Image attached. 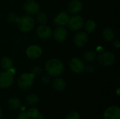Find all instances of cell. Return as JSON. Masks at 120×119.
Listing matches in <instances>:
<instances>
[{
  "mask_svg": "<svg viewBox=\"0 0 120 119\" xmlns=\"http://www.w3.org/2000/svg\"><path fill=\"white\" fill-rule=\"evenodd\" d=\"M2 114H3V113H2V110H1V109L0 108V119L2 117Z\"/></svg>",
  "mask_w": 120,
  "mask_h": 119,
  "instance_id": "obj_35",
  "label": "cell"
},
{
  "mask_svg": "<svg viewBox=\"0 0 120 119\" xmlns=\"http://www.w3.org/2000/svg\"><path fill=\"white\" fill-rule=\"evenodd\" d=\"M24 10L30 14H36L39 11V4L34 0H28L24 4Z\"/></svg>",
  "mask_w": 120,
  "mask_h": 119,
  "instance_id": "obj_11",
  "label": "cell"
},
{
  "mask_svg": "<svg viewBox=\"0 0 120 119\" xmlns=\"http://www.w3.org/2000/svg\"><path fill=\"white\" fill-rule=\"evenodd\" d=\"M13 83V75H12L7 71L0 73L1 88H8L12 86Z\"/></svg>",
  "mask_w": 120,
  "mask_h": 119,
  "instance_id": "obj_6",
  "label": "cell"
},
{
  "mask_svg": "<svg viewBox=\"0 0 120 119\" xmlns=\"http://www.w3.org/2000/svg\"><path fill=\"white\" fill-rule=\"evenodd\" d=\"M53 36L57 41L63 42L66 40L68 37V32L63 26L58 27L53 32Z\"/></svg>",
  "mask_w": 120,
  "mask_h": 119,
  "instance_id": "obj_14",
  "label": "cell"
},
{
  "mask_svg": "<svg viewBox=\"0 0 120 119\" xmlns=\"http://www.w3.org/2000/svg\"><path fill=\"white\" fill-rule=\"evenodd\" d=\"M89 37L86 32H79L77 33L74 37V43L77 47H84L86 43L88 42Z\"/></svg>",
  "mask_w": 120,
  "mask_h": 119,
  "instance_id": "obj_10",
  "label": "cell"
},
{
  "mask_svg": "<svg viewBox=\"0 0 120 119\" xmlns=\"http://www.w3.org/2000/svg\"><path fill=\"white\" fill-rule=\"evenodd\" d=\"M45 70L51 76H58L64 71L63 63L58 59H51L46 62Z\"/></svg>",
  "mask_w": 120,
  "mask_h": 119,
  "instance_id": "obj_1",
  "label": "cell"
},
{
  "mask_svg": "<svg viewBox=\"0 0 120 119\" xmlns=\"http://www.w3.org/2000/svg\"><path fill=\"white\" fill-rule=\"evenodd\" d=\"M83 8V4L80 0H72L68 6V11L70 13L77 14Z\"/></svg>",
  "mask_w": 120,
  "mask_h": 119,
  "instance_id": "obj_13",
  "label": "cell"
},
{
  "mask_svg": "<svg viewBox=\"0 0 120 119\" xmlns=\"http://www.w3.org/2000/svg\"><path fill=\"white\" fill-rule=\"evenodd\" d=\"M69 19H70V18H69L68 15L65 12L62 11V12L59 13L55 17V18L53 19V21H54V23L56 25H58L60 26H64L68 24Z\"/></svg>",
  "mask_w": 120,
  "mask_h": 119,
  "instance_id": "obj_15",
  "label": "cell"
},
{
  "mask_svg": "<svg viewBox=\"0 0 120 119\" xmlns=\"http://www.w3.org/2000/svg\"><path fill=\"white\" fill-rule=\"evenodd\" d=\"M69 66L70 69L76 74H80L84 71L85 66L83 62L78 58H72L69 62Z\"/></svg>",
  "mask_w": 120,
  "mask_h": 119,
  "instance_id": "obj_7",
  "label": "cell"
},
{
  "mask_svg": "<svg viewBox=\"0 0 120 119\" xmlns=\"http://www.w3.org/2000/svg\"><path fill=\"white\" fill-rule=\"evenodd\" d=\"M39 101V97L37 95H34V94H31V95H29L26 97L25 98V102L26 103L30 105V106H34V105H36Z\"/></svg>",
  "mask_w": 120,
  "mask_h": 119,
  "instance_id": "obj_21",
  "label": "cell"
},
{
  "mask_svg": "<svg viewBox=\"0 0 120 119\" xmlns=\"http://www.w3.org/2000/svg\"><path fill=\"white\" fill-rule=\"evenodd\" d=\"M41 72H42V69H41V67H39V66H34V67H32L31 73L34 76H39L41 74Z\"/></svg>",
  "mask_w": 120,
  "mask_h": 119,
  "instance_id": "obj_26",
  "label": "cell"
},
{
  "mask_svg": "<svg viewBox=\"0 0 120 119\" xmlns=\"http://www.w3.org/2000/svg\"><path fill=\"white\" fill-rule=\"evenodd\" d=\"M102 34H103V39L106 41H112L115 37V31L110 27L105 28L102 32Z\"/></svg>",
  "mask_w": 120,
  "mask_h": 119,
  "instance_id": "obj_17",
  "label": "cell"
},
{
  "mask_svg": "<svg viewBox=\"0 0 120 119\" xmlns=\"http://www.w3.org/2000/svg\"><path fill=\"white\" fill-rule=\"evenodd\" d=\"M18 16L15 13H11L8 15L7 16V19L9 22H17L18 20Z\"/></svg>",
  "mask_w": 120,
  "mask_h": 119,
  "instance_id": "obj_25",
  "label": "cell"
},
{
  "mask_svg": "<svg viewBox=\"0 0 120 119\" xmlns=\"http://www.w3.org/2000/svg\"><path fill=\"white\" fill-rule=\"evenodd\" d=\"M84 69L86 70V72L87 73L91 74V73H93V72H94L95 67H94V66H93V65H88L86 67H84Z\"/></svg>",
  "mask_w": 120,
  "mask_h": 119,
  "instance_id": "obj_29",
  "label": "cell"
},
{
  "mask_svg": "<svg viewBox=\"0 0 120 119\" xmlns=\"http://www.w3.org/2000/svg\"><path fill=\"white\" fill-rule=\"evenodd\" d=\"M117 95H120V88L117 90Z\"/></svg>",
  "mask_w": 120,
  "mask_h": 119,
  "instance_id": "obj_36",
  "label": "cell"
},
{
  "mask_svg": "<svg viewBox=\"0 0 120 119\" xmlns=\"http://www.w3.org/2000/svg\"><path fill=\"white\" fill-rule=\"evenodd\" d=\"M18 28L22 32H30L34 26V20L30 15H22L17 22Z\"/></svg>",
  "mask_w": 120,
  "mask_h": 119,
  "instance_id": "obj_2",
  "label": "cell"
},
{
  "mask_svg": "<svg viewBox=\"0 0 120 119\" xmlns=\"http://www.w3.org/2000/svg\"><path fill=\"white\" fill-rule=\"evenodd\" d=\"M27 114L30 116V119H34L36 118L39 114V112L37 108H31L27 111Z\"/></svg>",
  "mask_w": 120,
  "mask_h": 119,
  "instance_id": "obj_24",
  "label": "cell"
},
{
  "mask_svg": "<svg viewBox=\"0 0 120 119\" xmlns=\"http://www.w3.org/2000/svg\"><path fill=\"white\" fill-rule=\"evenodd\" d=\"M37 34L39 38L43 39H46L51 36L52 30L50 28V27L46 25H41L37 28Z\"/></svg>",
  "mask_w": 120,
  "mask_h": 119,
  "instance_id": "obj_12",
  "label": "cell"
},
{
  "mask_svg": "<svg viewBox=\"0 0 120 119\" xmlns=\"http://www.w3.org/2000/svg\"><path fill=\"white\" fill-rule=\"evenodd\" d=\"M37 20L41 25H45L47 22L48 18L45 13L43 12H39L37 15Z\"/></svg>",
  "mask_w": 120,
  "mask_h": 119,
  "instance_id": "obj_23",
  "label": "cell"
},
{
  "mask_svg": "<svg viewBox=\"0 0 120 119\" xmlns=\"http://www.w3.org/2000/svg\"><path fill=\"white\" fill-rule=\"evenodd\" d=\"M66 119H80V115L77 112H71L66 116Z\"/></svg>",
  "mask_w": 120,
  "mask_h": 119,
  "instance_id": "obj_27",
  "label": "cell"
},
{
  "mask_svg": "<svg viewBox=\"0 0 120 119\" xmlns=\"http://www.w3.org/2000/svg\"><path fill=\"white\" fill-rule=\"evenodd\" d=\"M84 24V19L79 15H75L69 19L67 25L70 30L77 31L82 28Z\"/></svg>",
  "mask_w": 120,
  "mask_h": 119,
  "instance_id": "obj_5",
  "label": "cell"
},
{
  "mask_svg": "<svg viewBox=\"0 0 120 119\" xmlns=\"http://www.w3.org/2000/svg\"><path fill=\"white\" fill-rule=\"evenodd\" d=\"M53 88L58 91H63L66 88V83L62 78H56L52 82Z\"/></svg>",
  "mask_w": 120,
  "mask_h": 119,
  "instance_id": "obj_16",
  "label": "cell"
},
{
  "mask_svg": "<svg viewBox=\"0 0 120 119\" xmlns=\"http://www.w3.org/2000/svg\"><path fill=\"white\" fill-rule=\"evenodd\" d=\"M34 76L32 73H23L22 74L18 80V86L21 89L27 90L30 88L34 82Z\"/></svg>",
  "mask_w": 120,
  "mask_h": 119,
  "instance_id": "obj_3",
  "label": "cell"
},
{
  "mask_svg": "<svg viewBox=\"0 0 120 119\" xmlns=\"http://www.w3.org/2000/svg\"><path fill=\"white\" fill-rule=\"evenodd\" d=\"M104 119H120V109L117 106L107 108L103 114Z\"/></svg>",
  "mask_w": 120,
  "mask_h": 119,
  "instance_id": "obj_8",
  "label": "cell"
},
{
  "mask_svg": "<svg viewBox=\"0 0 120 119\" xmlns=\"http://www.w3.org/2000/svg\"><path fill=\"white\" fill-rule=\"evenodd\" d=\"M42 54V49L37 45H32L26 49V55L30 59H37Z\"/></svg>",
  "mask_w": 120,
  "mask_h": 119,
  "instance_id": "obj_9",
  "label": "cell"
},
{
  "mask_svg": "<svg viewBox=\"0 0 120 119\" xmlns=\"http://www.w3.org/2000/svg\"><path fill=\"white\" fill-rule=\"evenodd\" d=\"M96 57H97L96 53L92 50H88L85 52L83 55V59L86 62H91L94 61Z\"/></svg>",
  "mask_w": 120,
  "mask_h": 119,
  "instance_id": "obj_20",
  "label": "cell"
},
{
  "mask_svg": "<svg viewBox=\"0 0 120 119\" xmlns=\"http://www.w3.org/2000/svg\"><path fill=\"white\" fill-rule=\"evenodd\" d=\"M8 105L11 109L15 110V109H18L20 107L21 102H20V100L18 97H11L8 99Z\"/></svg>",
  "mask_w": 120,
  "mask_h": 119,
  "instance_id": "obj_18",
  "label": "cell"
},
{
  "mask_svg": "<svg viewBox=\"0 0 120 119\" xmlns=\"http://www.w3.org/2000/svg\"><path fill=\"white\" fill-rule=\"evenodd\" d=\"M1 65L4 69L8 70L13 67V60L9 57L4 56L1 60Z\"/></svg>",
  "mask_w": 120,
  "mask_h": 119,
  "instance_id": "obj_19",
  "label": "cell"
},
{
  "mask_svg": "<svg viewBox=\"0 0 120 119\" xmlns=\"http://www.w3.org/2000/svg\"><path fill=\"white\" fill-rule=\"evenodd\" d=\"M97 50H98L99 52H101V50H103V48L102 47H100V48H97Z\"/></svg>",
  "mask_w": 120,
  "mask_h": 119,
  "instance_id": "obj_34",
  "label": "cell"
},
{
  "mask_svg": "<svg viewBox=\"0 0 120 119\" xmlns=\"http://www.w3.org/2000/svg\"><path fill=\"white\" fill-rule=\"evenodd\" d=\"M34 119H44V116H43L42 114H39L36 118H34Z\"/></svg>",
  "mask_w": 120,
  "mask_h": 119,
  "instance_id": "obj_33",
  "label": "cell"
},
{
  "mask_svg": "<svg viewBox=\"0 0 120 119\" xmlns=\"http://www.w3.org/2000/svg\"><path fill=\"white\" fill-rule=\"evenodd\" d=\"M113 46H114V47H115V48H119L120 47V41H119V40H116V41L113 43Z\"/></svg>",
  "mask_w": 120,
  "mask_h": 119,
  "instance_id": "obj_31",
  "label": "cell"
},
{
  "mask_svg": "<svg viewBox=\"0 0 120 119\" xmlns=\"http://www.w3.org/2000/svg\"><path fill=\"white\" fill-rule=\"evenodd\" d=\"M41 81L42 83H44V84H47L49 83L50 81V78L47 76H44L42 78H41Z\"/></svg>",
  "mask_w": 120,
  "mask_h": 119,
  "instance_id": "obj_30",
  "label": "cell"
},
{
  "mask_svg": "<svg viewBox=\"0 0 120 119\" xmlns=\"http://www.w3.org/2000/svg\"><path fill=\"white\" fill-rule=\"evenodd\" d=\"M17 119H30V116H28L27 113L25 112H20L18 117H17Z\"/></svg>",
  "mask_w": 120,
  "mask_h": 119,
  "instance_id": "obj_28",
  "label": "cell"
},
{
  "mask_svg": "<svg viewBox=\"0 0 120 119\" xmlns=\"http://www.w3.org/2000/svg\"><path fill=\"white\" fill-rule=\"evenodd\" d=\"M98 61L103 67H109L114 64L115 56L111 52H102L98 56Z\"/></svg>",
  "mask_w": 120,
  "mask_h": 119,
  "instance_id": "obj_4",
  "label": "cell"
},
{
  "mask_svg": "<svg viewBox=\"0 0 120 119\" xmlns=\"http://www.w3.org/2000/svg\"><path fill=\"white\" fill-rule=\"evenodd\" d=\"M84 25V28H85L86 31L87 32H89V33H91V32H94L96 28V24L92 20H87Z\"/></svg>",
  "mask_w": 120,
  "mask_h": 119,
  "instance_id": "obj_22",
  "label": "cell"
},
{
  "mask_svg": "<svg viewBox=\"0 0 120 119\" xmlns=\"http://www.w3.org/2000/svg\"><path fill=\"white\" fill-rule=\"evenodd\" d=\"M6 71H7L8 72H9L10 74H11L12 75H13V74L15 73V69L13 67H12L11 68L8 69V70H6Z\"/></svg>",
  "mask_w": 120,
  "mask_h": 119,
  "instance_id": "obj_32",
  "label": "cell"
}]
</instances>
